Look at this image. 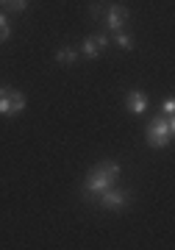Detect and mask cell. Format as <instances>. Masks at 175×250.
Segmentation results:
<instances>
[{
    "label": "cell",
    "mask_w": 175,
    "mask_h": 250,
    "mask_svg": "<svg viewBox=\"0 0 175 250\" xmlns=\"http://www.w3.org/2000/svg\"><path fill=\"white\" fill-rule=\"evenodd\" d=\"M125 20H128V9H125V6L114 3V6H109V9H106L103 22H106V28H109V31H114V34H117V31H123Z\"/></svg>",
    "instance_id": "6"
},
{
    "label": "cell",
    "mask_w": 175,
    "mask_h": 250,
    "mask_svg": "<svg viewBox=\"0 0 175 250\" xmlns=\"http://www.w3.org/2000/svg\"><path fill=\"white\" fill-rule=\"evenodd\" d=\"M75 59H78V53H75L72 47H62V50L56 53V62L59 64H75Z\"/></svg>",
    "instance_id": "9"
},
{
    "label": "cell",
    "mask_w": 175,
    "mask_h": 250,
    "mask_svg": "<svg viewBox=\"0 0 175 250\" xmlns=\"http://www.w3.org/2000/svg\"><path fill=\"white\" fill-rule=\"evenodd\" d=\"M25 108V95L17 89H0V114L3 117H14Z\"/></svg>",
    "instance_id": "3"
},
{
    "label": "cell",
    "mask_w": 175,
    "mask_h": 250,
    "mask_svg": "<svg viewBox=\"0 0 175 250\" xmlns=\"http://www.w3.org/2000/svg\"><path fill=\"white\" fill-rule=\"evenodd\" d=\"M117 178H120V164L117 161H100L89 170L87 181H84V195H103L106 189L117 187Z\"/></svg>",
    "instance_id": "1"
},
{
    "label": "cell",
    "mask_w": 175,
    "mask_h": 250,
    "mask_svg": "<svg viewBox=\"0 0 175 250\" xmlns=\"http://www.w3.org/2000/svg\"><path fill=\"white\" fill-rule=\"evenodd\" d=\"M173 134H175V123H173V117H153V120L148 123L145 139H148L150 147L161 150V147H167V145H170Z\"/></svg>",
    "instance_id": "2"
},
{
    "label": "cell",
    "mask_w": 175,
    "mask_h": 250,
    "mask_svg": "<svg viewBox=\"0 0 175 250\" xmlns=\"http://www.w3.org/2000/svg\"><path fill=\"white\" fill-rule=\"evenodd\" d=\"M128 200H131V195L125 192V189H106L103 195H97V203L103 206V208H109V211H123L125 206H128Z\"/></svg>",
    "instance_id": "4"
},
{
    "label": "cell",
    "mask_w": 175,
    "mask_h": 250,
    "mask_svg": "<svg viewBox=\"0 0 175 250\" xmlns=\"http://www.w3.org/2000/svg\"><path fill=\"white\" fill-rule=\"evenodd\" d=\"M111 45V39L106 34H95V36H87L84 39V45H81V53L87 56V59H97V56L103 53L106 47Z\"/></svg>",
    "instance_id": "5"
},
{
    "label": "cell",
    "mask_w": 175,
    "mask_h": 250,
    "mask_svg": "<svg viewBox=\"0 0 175 250\" xmlns=\"http://www.w3.org/2000/svg\"><path fill=\"white\" fill-rule=\"evenodd\" d=\"M114 45L120 47V50H133V36L131 34H123V31H117V36H114Z\"/></svg>",
    "instance_id": "8"
},
{
    "label": "cell",
    "mask_w": 175,
    "mask_h": 250,
    "mask_svg": "<svg viewBox=\"0 0 175 250\" xmlns=\"http://www.w3.org/2000/svg\"><path fill=\"white\" fill-rule=\"evenodd\" d=\"M11 36V25H9V17L6 14H0V42H6Z\"/></svg>",
    "instance_id": "10"
},
{
    "label": "cell",
    "mask_w": 175,
    "mask_h": 250,
    "mask_svg": "<svg viewBox=\"0 0 175 250\" xmlns=\"http://www.w3.org/2000/svg\"><path fill=\"white\" fill-rule=\"evenodd\" d=\"M3 6H6L9 11H14V14H17V11H25V9H28V0H6Z\"/></svg>",
    "instance_id": "11"
},
{
    "label": "cell",
    "mask_w": 175,
    "mask_h": 250,
    "mask_svg": "<svg viewBox=\"0 0 175 250\" xmlns=\"http://www.w3.org/2000/svg\"><path fill=\"white\" fill-rule=\"evenodd\" d=\"M0 3H6V0H0Z\"/></svg>",
    "instance_id": "13"
},
{
    "label": "cell",
    "mask_w": 175,
    "mask_h": 250,
    "mask_svg": "<svg viewBox=\"0 0 175 250\" xmlns=\"http://www.w3.org/2000/svg\"><path fill=\"white\" fill-rule=\"evenodd\" d=\"M161 111H164V117H173V111H175V100H173V98H167V100H164V106H161Z\"/></svg>",
    "instance_id": "12"
},
{
    "label": "cell",
    "mask_w": 175,
    "mask_h": 250,
    "mask_svg": "<svg viewBox=\"0 0 175 250\" xmlns=\"http://www.w3.org/2000/svg\"><path fill=\"white\" fill-rule=\"evenodd\" d=\"M125 108H128V114H133V117L145 114V111H148V98L136 89L128 92V95H125Z\"/></svg>",
    "instance_id": "7"
}]
</instances>
